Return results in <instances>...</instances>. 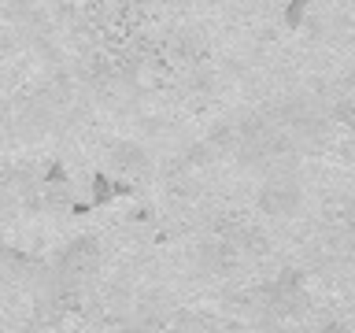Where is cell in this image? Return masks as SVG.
Wrapping results in <instances>:
<instances>
[{"label":"cell","instance_id":"7a4b0ae2","mask_svg":"<svg viewBox=\"0 0 355 333\" xmlns=\"http://www.w3.org/2000/svg\"><path fill=\"white\" fill-rule=\"evenodd\" d=\"M100 259V248H96V241H89V237H78L71 248H67L60 255V266L63 271H71V274H85L89 266H96Z\"/></svg>","mask_w":355,"mask_h":333},{"label":"cell","instance_id":"3957f363","mask_svg":"<svg viewBox=\"0 0 355 333\" xmlns=\"http://www.w3.org/2000/svg\"><path fill=\"white\" fill-rule=\"evenodd\" d=\"M115 166L122 174H137L144 171V152L133 148V144H122V148H115Z\"/></svg>","mask_w":355,"mask_h":333},{"label":"cell","instance_id":"6da1fadb","mask_svg":"<svg viewBox=\"0 0 355 333\" xmlns=\"http://www.w3.org/2000/svg\"><path fill=\"white\" fill-rule=\"evenodd\" d=\"M263 211L266 215H277V219H285V215H293V211L300 207V189L296 185H288V182H277V185H266L263 189Z\"/></svg>","mask_w":355,"mask_h":333}]
</instances>
